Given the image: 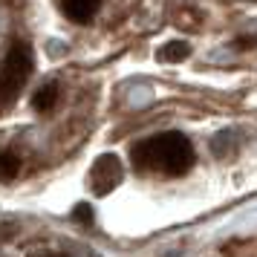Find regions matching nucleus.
<instances>
[{
    "instance_id": "1",
    "label": "nucleus",
    "mask_w": 257,
    "mask_h": 257,
    "mask_svg": "<svg viewBox=\"0 0 257 257\" xmlns=\"http://www.w3.org/2000/svg\"><path fill=\"white\" fill-rule=\"evenodd\" d=\"M133 162L142 171H159L168 176H182L194 165V148L182 133H159L133 145Z\"/></svg>"
},
{
    "instance_id": "2",
    "label": "nucleus",
    "mask_w": 257,
    "mask_h": 257,
    "mask_svg": "<svg viewBox=\"0 0 257 257\" xmlns=\"http://www.w3.org/2000/svg\"><path fill=\"white\" fill-rule=\"evenodd\" d=\"M35 70V58H32V49L26 47V44H15L9 49V55L3 61V72H0V78L15 87V90H21L26 81H29V75Z\"/></svg>"
},
{
    "instance_id": "3",
    "label": "nucleus",
    "mask_w": 257,
    "mask_h": 257,
    "mask_svg": "<svg viewBox=\"0 0 257 257\" xmlns=\"http://www.w3.org/2000/svg\"><path fill=\"white\" fill-rule=\"evenodd\" d=\"M121 176H124L121 159H118L116 153H104L90 168V185H93V191L98 197H107L116 185H121Z\"/></svg>"
},
{
    "instance_id": "4",
    "label": "nucleus",
    "mask_w": 257,
    "mask_h": 257,
    "mask_svg": "<svg viewBox=\"0 0 257 257\" xmlns=\"http://www.w3.org/2000/svg\"><path fill=\"white\" fill-rule=\"evenodd\" d=\"M222 257H257V234H245V237H234L220 248Z\"/></svg>"
},
{
    "instance_id": "5",
    "label": "nucleus",
    "mask_w": 257,
    "mask_h": 257,
    "mask_svg": "<svg viewBox=\"0 0 257 257\" xmlns=\"http://www.w3.org/2000/svg\"><path fill=\"white\" fill-rule=\"evenodd\" d=\"M64 12L75 24H87L98 12V0H64Z\"/></svg>"
},
{
    "instance_id": "6",
    "label": "nucleus",
    "mask_w": 257,
    "mask_h": 257,
    "mask_svg": "<svg viewBox=\"0 0 257 257\" xmlns=\"http://www.w3.org/2000/svg\"><path fill=\"white\" fill-rule=\"evenodd\" d=\"M191 55V47H188L185 41H168L165 47H159L156 52V58L162 61V64H179V61H185Z\"/></svg>"
},
{
    "instance_id": "7",
    "label": "nucleus",
    "mask_w": 257,
    "mask_h": 257,
    "mask_svg": "<svg viewBox=\"0 0 257 257\" xmlns=\"http://www.w3.org/2000/svg\"><path fill=\"white\" fill-rule=\"evenodd\" d=\"M55 104H58V87H55V84H44V87L32 95V107H35L38 113H49Z\"/></svg>"
},
{
    "instance_id": "8",
    "label": "nucleus",
    "mask_w": 257,
    "mask_h": 257,
    "mask_svg": "<svg viewBox=\"0 0 257 257\" xmlns=\"http://www.w3.org/2000/svg\"><path fill=\"white\" fill-rule=\"evenodd\" d=\"M18 174H21V159L15 153L3 151L0 153V182H12Z\"/></svg>"
},
{
    "instance_id": "9",
    "label": "nucleus",
    "mask_w": 257,
    "mask_h": 257,
    "mask_svg": "<svg viewBox=\"0 0 257 257\" xmlns=\"http://www.w3.org/2000/svg\"><path fill=\"white\" fill-rule=\"evenodd\" d=\"M234 145H237V139H231V133L225 130V133H220L217 139L211 142V153H214V156H220V159H225V156L231 153Z\"/></svg>"
},
{
    "instance_id": "10",
    "label": "nucleus",
    "mask_w": 257,
    "mask_h": 257,
    "mask_svg": "<svg viewBox=\"0 0 257 257\" xmlns=\"http://www.w3.org/2000/svg\"><path fill=\"white\" fill-rule=\"evenodd\" d=\"M18 93H21V90H15V87H9V84H6L3 78H0V113H3V110H9V107L15 104V98H18Z\"/></svg>"
},
{
    "instance_id": "11",
    "label": "nucleus",
    "mask_w": 257,
    "mask_h": 257,
    "mask_svg": "<svg viewBox=\"0 0 257 257\" xmlns=\"http://www.w3.org/2000/svg\"><path fill=\"white\" fill-rule=\"evenodd\" d=\"M72 220H75V222H81V225H90V222H93V208H90L87 202L75 205V211H72Z\"/></svg>"
},
{
    "instance_id": "12",
    "label": "nucleus",
    "mask_w": 257,
    "mask_h": 257,
    "mask_svg": "<svg viewBox=\"0 0 257 257\" xmlns=\"http://www.w3.org/2000/svg\"><path fill=\"white\" fill-rule=\"evenodd\" d=\"M176 26H182V29H197L199 26V15L197 12H179L176 15Z\"/></svg>"
},
{
    "instance_id": "13",
    "label": "nucleus",
    "mask_w": 257,
    "mask_h": 257,
    "mask_svg": "<svg viewBox=\"0 0 257 257\" xmlns=\"http://www.w3.org/2000/svg\"><path fill=\"white\" fill-rule=\"evenodd\" d=\"M29 257H61V254H55V251H32Z\"/></svg>"
}]
</instances>
